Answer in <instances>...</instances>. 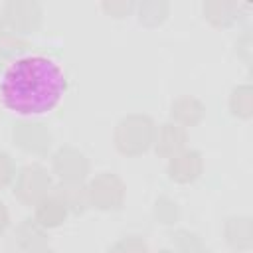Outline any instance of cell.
<instances>
[{
	"label": "cell",
	"instance_id": "obj_1",
	"mask_svg": "<svg viewBox=\"0 0 253 253\" xmlns=\"http://www.w3.org/2000/svg\"><path fill=\"white\" fill-rule=\"evenodd\" d=\"M65 93L61 67L43 55L20 57L8 65L0 81L2 103L20 115H42L51 111Z\"/></svg>",
	"mask_w": 253,
	"mask_h": 253
},
{
	"label": "cell",
	"instance_id": "obj_2",
	"mask_svg": "<svg viewBox=\"0 0 253 253\" xmlns=\"http://www.w3.org/2000/svg\"><path fill=\"white\" fill-rule=\"evenodd\" d=\"M156 125L148 115H126L123 117L113 134L115 148L125 156H138L154 144Z\"/></svg>",
	"mask_w": 253,
	"mask_h": 253
},
{
	"label": "cell",
	"instance_id": "obj_3",
	"mask_svg": "<svg viewBox=\"0 0 253 253\" xmlns=\"http://www.w3.org/2000/svg\"><path fill=\"white\" fill-rule=\"evenodd\" d=\"M51 192V176L42 164H26L16 174L14 196L26 204L36 206L40 200L49 196Z\"/></svg>",
	"mask_w": 253,
	"mask_h": 253
},
{
	"label": "cell",
	"instance_id": "obj_4",
	"mask_svg": "<svg viewBox=\"0 0 253 253\" xmlns=\"http://www.w3.org/2000/svg\"><path fill=\"white\" fill-rule=\"evenodd\" d=\"M87 192H89L91 206H95L97 210H103V211H111V210H119L123 206L126 188L119 176L105 172V174L95 176L89 182Z\"/></svg>",
	"mask_w": 253,
	"mask_h": 253
},
{
	"label": "cell",
	"instance_id": "obj_5",
	"mask_svg": "<svg viewBox=\"0 0 253 253\" xmlns=\"http://www.w3.org/2000/svg\"><path fill=\"white\" fill-rule=\"evenodd\" d=\"M2 20L12 34H32L42 26V8L32 0H12L4 6Z\"/></svg>",
	"mask_w": 253,
	"mask_h": 253
},
{
	"label": "cell",
	"instance_id": "obj_6",
	"mask_svg": "<svg viewBox=\"0 0 253 253\" xmlns=\"http://www.w3.org/2000/svg\"><path fill=\"white\" fill-rule=\"evenodd\" d=\"M51 170L59 182H83L91 170V164L79 148L59 146L51 156Z\"/></svg>",
	"mask_w": 253,
	"mask_h": 253
},
{
	"label": "cell",
	"instance_id": "obj_7",
	"mask_svg": "<svg viewBox=\"0 0 253 253\" xmlns=\"http://www.w3.org/2000/svg\"><path fill=\"white\" fill-rule=\"evenodd\" d=\"M12 138L16 146L30 154H45L51 146V132L43 123L20 121L12 128Z\"/></svg>",
	"mask_w": 253,
	"mask_h": 253
},
{
	"label": "cell",
	"instance_id": "obj_8",
	"mask_svg": "<svg viewBox=\"0 0 253 253\" xmlns=\"http://www.w3.org/2000/svg\"><path fill=\"white\" fill-rule=\"evenodd\" d=\"M204 170V158L198 150H184L168 160L166 174L176 184H192Z\"/></svg>",
	"mask_w": 253,
	"mask_h": 253
},
{
	"label": "cell",
	"instance_id": "obj_9",
	"mask_svg": "<svg viewBox=\"0 0 253 253\" xmlns=\"http://www.w3.org/2000/svg\"><path fill=\"white\" fill-rule=\"evenodd\" d=\"M186 142H188V132L186 128H182L176 123H164L160 125V128L156 130L154 136V150L158 156L162 158H172L180 152L186 150Z\"/></svg>",
	"mask_w": 253,
	"mask_h": 253
},
{
	"label": "cell",
	"instance_id": "obj_10",
	"mask_svg": "<svg viewBox=\"0 0 253 253\" xmlns=\"http://www.w3.org/2000/svg\"><path fill=\"white\" fill-rule=\"evenodd\" d=\"M67 217V208L63 206V202L55 196L49 194L43 200H40L34 206V219L43 227V229H53L59 227Z\"/></svg>",
	"mask_w": 253,
	"mask_h": 253
},
{
	"label": "cell",
	"instance_id": "obj_11",
	"mask_svg": "<svg viewBox=\"0 0 253 253\" xmlns=\"http://www.w3.org/2000/svg\"><path fill=\"white\" fill-rule=\"evenodd\" d=\"M241 16V4L229 0H208L204 2V18L215 28H227Z\"/></svg>",
	"mask_w": 253,
	"mask_h": 253
},
{
	"label": "cell",
	"instance_id": "obj_12",
	"mask_svg": "<svg viewBox=\"0 0 253 253\" xmlns=\"http://www.w3.org/2000/svg\"><path fill=\"white\" fill-rule=\"evenodd\" d=\"M170 115L174 119L176 125H180L182 128L186 126H196L204 115H206V107L200 99L196 97H190V95H184V97H178L174 103H172V109H170Z\"/></svg>",
	"mask_w": 253,
	"mask_h": 253
},
{
	"label": "cell",
	"instance_id": "obj_13",
	"mask_svg": "<svg viewBox=\"0 0 253 253\" xmlns=\"http://www.w3.org/2000/svg\"><path fill=\"white\" fill-rule=\"evenodd\" d=\"M16 245L22 253L38 251L47 247V229H43L36 219H24L16 227Z\"/></svg>",
	"mask_w": 253,
	"mask_h": 253
},
{
	"label": "cell",
	"instance_id": "obj_14",
	"mask_svg": "<svg viewBox=\"0 0 253 253\" xmlns=\"http://www.w3.org/2000/svg\"><path fill=\"white\" fill-rule=\"evenodd\" d=\"M53 194L63 202V206L71 213H83L91 206L89 192H87V186H83V182H59Z\"/></svg>",
	"mask_w": 253,
	"mask_h": 253
},
{
	"label": "cell",
	"instance_id": "obj_15",
	"mask_svg": "<svg viewBox=\"0 0 253 253\" xmlns=\"http://www.w3.org/2000/svg\"><path fill=\"white\" fill-rule=\"evenodd\" d=\"M223 233L227 243L239 251H247L253 245V223H251V217L247 215L229 217L223 225Z\"/></svg>",
	"mask_w": 253,
	"mask_h": 253
},
{
	"label": "cell",
	"instance_id": "obj_16",
	"mask_svg": "<svg viewBox=\"0 0 253 253\" xmlns=\"http://www.w3.org/2000/svg\"><path fill=\"white\" fill-rule=\"evenodd\" d=\"M136 8H138V22L148 28L162 24L170 12V4L166 0H144Z\"/></svg>",
	"mask_w": 253,
	"mask_h": 253
},
{
	"label": "cell",
	"instance_id": "obj_17",
	"mask_svg": "<svg viewBox=\"0 0 253 253\" xmlns=\"http://www.w3.org/2000/svg\"><path fill=\"white\" fill-rule=\"evenodd\" d=\"M229 111L237 119H249L253 115V89H251V85H239L231 91Z\"/></svg>",
	"mask_w": 253,
	"mask_h": 253
},
{
	"label": "cell",
	"instance_id": "obj_18",
	"mask_svg": "<svg viewBox=\"0 0 253 253\" xmlns=\"http://www.w3.org/2000/svg\"><path fill=\"white\" fill-rule=\"evenodd\" d=\"M172 241L178 253H210V247L202 241V237L188 229H178L172 233Z\"/></svg>",
	"mask_w": 253,
	"mask_h": 253
},
{
	"label": "cell",
	"instance_id": "obj_19",
	"mask_svg": "<svg viewBox=\"0 0 253 253\" xmlns=\"http://www.w3.org/2000/svg\"><path fill=\"white\" fill-rule=\"evenodd\" d=\"M156 221L164 223V225H172L178 221V206L174 200L166 198V196H160L156 202H154V210H152Z\"/></svg>",
	"mask_w": 253,
	"mask_h": 253
},
{
	"label": "cell",
	"instance_id": "obj_20",
	"mask_svg": "<svg viewBox=\"0 0 253 253\" xmlns=\"http://www.w3.org/2000/svg\"><path fill=\"white\" fill-rule=\"evenodd\" d=\"M109 253H150V251L142 237L128 235V237H121L119 241H115L109 247Z\"/></svg>",
	"mask_w": 253,
	"mask_h": 253
},
{
	"label": "cell",
	"instance_id": "obj_21",
	"mask_svg": "<svg viewBox=\"0 0 253 253\" xmlns=\"http://www.w3.org/2000/svg\"><path fill=\"white\" fill-rule=\"evenodd\" d=\"M26 49H28V42L22 40V38H18L16 34H8L6 32L0 38V55H2V59L12 57V55H18V53H22Z\"/></svg>",
	"mask_w": 253,
	"mask_h": 253
},
{
	"label": "cell",
	"instance_id": "obj_22",
	"mask_svg": "<svg viewBox=\"0 0 253 253\" xmlns=\"http://www.w3.org/2000/svg\"><path fill=\"white\" fill-rule=\"evenodd\" d=\"M101 8H103V12H105L107 16L125 18V16H128V14L136 8V4L130 2V0H111V2H103Z\"/></svg>",
	"mask_w": 253,
	"mask_h": 253
},
{
	"label": "cell",
	"instance_id": "obj_23",
	"mask_svg": "<svg viewBox=\"0 0 253 253\" xmlns=\"http://www.w3.org/2000/svg\"><path fill=\"white\" fill-rule=\"evenodd\" d=\"M16 178V164L8 152H0V188H6Z\"/></svg>",
	"mask_w": 253,
	"mask_h": 253
},
{
	"label": "cell",
	"instance_id": "obj_24",
	"mask_svg": "<svg viewBox=\"0 0 253 253\" xmlns=\"http://www.w3.org/2000/svg\"><path fill=\"white\" fill-rule=\"evenodd\" d=\"M249 51H251V36L245 34L241 40H237V53H239L245 61H249Z\"/></svg>",
	"mask_w": 253,
	"mask_h": 253
},
{
	"label": "cell",
	"instance_id": "obj_25",
	"mask_svg": "<svg viewBox=\"0 0 253 253\" xmlns=\"http://www.w3.org/2000/svg\"><path fill=\"white\" fill-rule=\"evenodd\" d=\"M8 225H10V213H8V208L4 206V202H0V235L6 231Z\"/></svg>",
	"mask_w": 253,
	"mask_h": 253
},
{
	"label": "cell",
	"instance_id": "obj_26",
	"mask_svg": "<svg viewBox=\"0 0 253 253\" xmlns=\"http://www.w3.org/2000/svg\"><path fill=\"white\" fill-rule=\"evenodd\" d=\"M30 253H55L53 249H49V247H43V249H38V251H30Z\"/></svg>",
	"mask_w": 253,
	"mask_h": 253
},
{
	"label": "cell",
	"instance_id": "obj_27",
	"mask_svg": "<svg viewBox=\"0 0 253 253\" xmlns=\"http://www.w3.org/2000/svg\"><path fill=\"white\" fill-rule=\"evenodd\" d=\"M6 34V26H4V20H2V16H0V38Z\"/></svg>",
	"mask_w": 253,
	"mask_h": 253
},
{
	"label": "cell",
	"instance_id": "obj_28",
	"mask_svg": "<svg viewBox=\"0 0 253 253\" xmlns=\"http://www.w3.org/2000/svg\"><path fill=\"white\" fill-rule=\"evenodd\" d=\"M158 253H178V251L176 249H160Z\"/></svg>",
	"mask_w": 253,
	"mask_h": 253
},
{
	"label": "cell",
	"instance_id": "obj_29",
	"mask_svg": "<svg viewBox=\"0 0 253 253\" xmlns=\"http://www.w3.org/2000/svg\"><path fill=\"white\" fill-rule=\"evenodd\" d=\"M2 61H4V59H2V55H0V67H2Z\"/></svg>",
	"mask_w": 253,
	"mask_h": 253
},
{
	"label": "cell",
	"instance_id": "obj_30",
	"mask_svg": "<svg viewBox=\"0 0 253 253\" xmlns=\"http://www.w3.org/2000/svg\"><path fill=\"white\" fill-rule=\"evenodd\" d=\"M235 253H237V251H235Z\"/></svg>",
	"mask_w": 253,
	"mask_h": 253
}]
</instances>
